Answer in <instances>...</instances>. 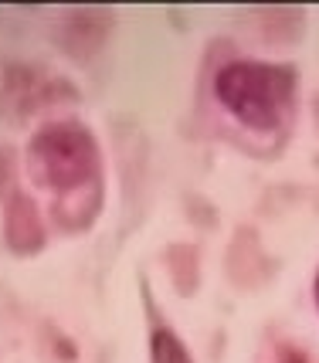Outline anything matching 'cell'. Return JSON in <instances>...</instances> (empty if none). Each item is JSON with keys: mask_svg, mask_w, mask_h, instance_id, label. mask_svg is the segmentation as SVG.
<instances>
[{"mask_svg": "<svg viewBox=\"0 0 319 363\" xmlns=\"http://www.w3.org/2000/svg\"><path fill=\"white\" fill-rule=\"evenodd\" d=\"M214 92L221 106L248 129L272 133L286 123L296 95V72L286 65L235 62L218 72Z\"/></svg>", "mask_w": 319, "mask_h": 363, "instance_id": "obj_1", "label": "cell"}, {"mask_svg": "<svg viewBox=\"0 0 319 363\" xmlns=\"http://www.w3.org/2000/svg\"><path fill=\"white\" fill-rule=\"evenodd\" d=\"M316 302H319V279H316Z\"/></svg>", "mask_w": 319, "mask_h": 363, "instance_id": "obj_5", "label": "cell"}, {"mask_svg": "<svg viewBox=\"0 0 319 363\" xmlns=\"http://www.w3.org/2000/svg\"><path fill=\"white\" fill-rule=\"evenodd\" d=\"M7 241L14 252H34L41 245V218L28 197H14L7 204Z\"/></svg>", "mask_w": 319, "mask_h": 363, "instance_id": "obj_3", "label": "cell"}, {"mask_svg": "<svg viewBox=\"0 0 319 363\" xmlns=\"http://www.w3.org/2000/svg\"><path fill=\"white\" fill-rule=\"evenodd\" d=\"M28 174L38 187L79 194L99 180V146L82 123H48L28 146Z\"/></svg>", "mask_w": 319, "mask_h": 363, "instance_id": "obj_2", "label": "cell"}, {"mask_svg": "<svg viewBox=\"0 0 319 363\" xmlns=\"http://www.w3.org/2000/svg\"><path fill=\"white\" fill-rule=\"evenodd\" d=\"M150 363H194L187 347L167 326H157L150 336Z\"/></svg>", "mask_w": 319, "mask_h": 363, "instance_id": "obj_4", "label": "cell"}]
</instances>
